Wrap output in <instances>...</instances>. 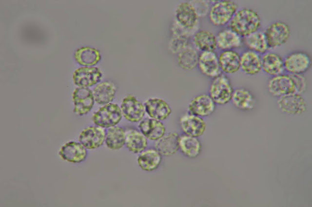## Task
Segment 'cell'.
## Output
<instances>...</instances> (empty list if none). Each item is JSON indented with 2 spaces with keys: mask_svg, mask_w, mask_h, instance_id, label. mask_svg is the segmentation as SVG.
<instances>
[{
  "mask_svg": "<svg viewBox=\"0 0 312 207\" xmlns=\"http://www.w3.org/2000/svg\"><path fill=\"white\" fill-rule=\"evenodd\" d=\"M261 19L254 9L244 8L237 10L228 24L229 28L242 37L259 30Z\"/></svg>",
  "mask_w": 312,
  "mask_h": 207,
  "instance_id": "6da1fadb",
  "label": "cell"
},
{
  "mask_svg": "<svg viewBox=\"0 0 312 207\" xmlns=\"http://www.w3.org/2000/svg\"><path fill=\"white\" fill-rule=\"evenodd\" d=\"M238 10L237 4L232 0H221L214 3L209 11L211 22L217 27L228 24Z\"/></svg>",
  "mask_w": 312,
  "mask_h": 207,
  "instance_id": "7a4b0ae2",
  "label": "cell"
},
{
  "mask_svg": "<svg viewBox=\"0 0 312 207\" xmlns=\"http://www.w3.org/2000/svg\"><path fill=\"white\" fill-rule=\"evenodd\" d=\"M234 90L229 78L221 73L213 78L210 86L209 95L215 104L224 105L231 101Z\"/></svg>",
  "mask_w": 312,
  "mask_h": 207,
  "instance_id": "3957f363",
  "label": "cell"
},
{
  "mask_svg": "<svg viewBox=\"0 0 312 207\" xmlns=\"http://www.w3.org/2000/svg\"><path fill=\"white\" fill-rule=\"evenodd\" d=\"M269 49L286 44L291 36V28L286 22L277 20L269 24L264 31Z\"/></svg>",
  "mask_w": 312,
  "mask_h": 207,
  "instance_id": "277c9868",
  "label": "cell"
},
{
  "mask_svg": "<svg viewBox=\"0 0 312 207\" xmlns=\"http://www.w3.org/2000/svg\"><path fill=\"white\" fill-rule=\"evenodd\" d=\"M267 88L272 96L278 98L287 95L297 93L293 78L292 74L288 73L271 77L267 82Z\"/></svg>",
  "mask_w": 312,
  "mask_h": 207,
  "instance_id": "5b68a950",
  "label": "cell"
},
{
  "mask_svg": "<svg viewBox=\"0 0 312 207\" xmlns=\"http://www.w3.org/2000/svg\"><path fill=\"white\" fill-rule=\"evenodd\" d=\"M122 115L121 108L117 104L109 103L96 112L92 119L97 126L109 128L115 126L121 121Z\"/></svg>",
  "mask_w": 312,
  "mask_h": 207,
  "instance_id": "8992f818",
  "label": "cell"
},
{
  "mask_svg": "<svg viewBox=\"0 0 312 207\" xmlns=\"http://www.w3.org/2000/svg\"><path fill=\"white\" fill-rule=\"evenodd\" d=\"M283 60L285 71L291 74L303 75L312 65L310 56L303 51L292 52L288 54Z\"/></svg>",
  "mask_w": 312,
  "mask_h": 207,
  "instance_id": "52a82bcc",
  "label": "cell"
},
{
  "mask_svg": "<svg viewBox=\"0 0 312 207\" xmlns=\"http://www.w3.org/2000/svg\"><path fill=\"white\" fill-rule=\"evenodd\" d=\"M278 108L282 112L288 115L298 116L304 113L307 104L301 94L297 93L287 95L278 98L277 101Z\"/></svg>",
  "mask_w": 312,
  "mask_h": 207,
  "instance_id": "ba28073f",
  "label": "cell"
},
{
  "mask_svg": "<svg viewBox=\"0 0 312 207\" xmlns=\"http://www.w3.org/2000/svg\"><path fill=\"white\" fill-rule=\"evenodd\" d=\"M176 20L181 27L193 30L198 22V14L195 7L191 3L183 2L179 4L175 13Z\"/></svg>",
  "mask_w": 312,
  "mask_h": 207,
  "instance_id": "9c48e42d",
  "label": "cell"
},
{
  "mask_svg": "<svg viewBox=\"0 0 312 207\" xmlns=\"http://www.w3.org/2000/svg\"><path fill=\"white\" fill-rule=\"evenodd\" d=\"M72 97L74 104L73 111L79 116L87 114L94 104L93 92L88 87H79L76 88Z\"/></svg>",
  "mask_w": 312,
  "mask_h": 207,
  "instance_id": "30bf717a",
  "label": "cell"
},
{
  "mask_svg": "<svg viewBox=\"0 0 312 207\" xmlns=\"http://www.w3.org/2000/svg\"><path fill=\"white\" fill-rule=\"evenodd\" d=\"M102 78L100 69L95 67H82L74 72L73 80L79 87H88L99 83Z\"/></svg>",
  "mask_w": 312,
  "mask_h": 207,
  "instance_id": "8fae6325",
  "label": "cell"
},
{
  "mask_svg": "<svg viewBox=\"0 0 312 207\" xmlns=\"http://www.w3.org/2000/svg\"><path fill=\"white\" fill-rule=\"evenodd\" d=\"M121 110L127 120L134 122L141 121L146 112L144 105L133 95H128L123 99Z\"/></svg>",
  "mask_w": 312,
  "mask_h": 207,
  "instance_id": "7c38bea8",
  "label": "cell"
},
{
  "mask_svg": "<svg viewBox=\"0 0 312 207\" xmlns=\"http://www.w3.org/2000/svg\"><path fill=\"white\" fill-rule=\"evenodd\" d=\"M106 135L104 128L92 126L82 130L78 140L86 149H94L102 145L105 140Z\"/></svg>",
  "mask_w": 312,
  "mask_h": 207,
  "instance_id": "4fadbf2b",
  "label": "cell"
},
{
  "mask_svg": "<svg viewBox=\"0 0 312 207\" xmlns=\"http://www.w3.org/2000/svg\"><path fill=\"white\" fill-rule=\"evenodd\" d=\"M197 66L200 72L210 78H214L222 73L218 55L214 51L202 52L199 55Z\"/></svg>",
  "mask_w": 312,
  "mask_h": 207,
  "instance_id": "5bb4252c",
  "label": "cell"
},
{
  "mask_svg": "<svg viewBox=\"0 0 312 207\" xmlns=\"http://www.w3.org/2000/svg\"><path fill=\"white\" fill-rule=\"evenodd\" d=\"M215 104L209 94H202L194 97L190 102L188 108L191 114L205 117L214 111Z\"/></svg>",
  "mask_w": 312,
  "mask_h": 207,
  "instance_id": "9a60e30c",
  "label": "cell"
},
{
  "mask_svg": "<svg viewBox=\"0 0 312 207\" xmlns=\"http://www.w3.org/2000/svg\"><path fill=\"white\" fill-rule=\"evenodd\" d=\"M180 124L186 135L196 138L203 135L206 129V122L202 118L192 114L182 116Z\"/></svg>",
  "mask_w": 312,
  "mask_h": 207,
  "instance_id": "2e32d148",
  "label": "cell"
},
{
  "mask_svg": "<svg viewBox=\"0 0 312 207\" xmlns=\"http://www.w3.org/2000/svg\"><path fill=\"white\" fill-rule=\"evenodd\" d=\"M59 155L64 160L78 163L86 159L87 152L86 148L80 142L72 141L66 143L61 147Z\"/></svg>",
  "mask_w": 312,
  "mask_h": 207,
  "instance_id": "e0dca14e",
  "label": "cell"
},
{
  "mask_svg": "<svg viewBox=\"0 0 312 207\" xmlns=\"http://www.w3.org/2000/svg\"><path fill=\"white\" fill-rule=\"evenodd\" d=\"M262 70L273 77L284 73V60L278 53L267 52L261 55Z\"/></svg>",
  "mask_w": 312,
  "mask_h": 207,
  "instance_id": "ac0fdd59",
  "label": "cell"
},
{
  "mask_svg": "<svg viewBox=\"0 0 312 207\" xmlns=\"http://www.w3.org/2000/svg\"><path fill=\"white\" fill-rule=\"evenodd\" d=\"M144 105L148 115L151 118L160 121L166 119L172 113L169 105L160 98H150L145 102Z\"/></svg>",
  "mask_w": 312,
  "mask_h": 207,
  "instance_id": "d6986e66",
  "label": "cell"
},
{
  "mask_svg": "<svg viewBox=\"0 0 312 207\" xmlns=\"http://www.w3.org/2000/svg\"><path fill=\"white\" fill-rule=\"evenodd\" d=\"M240 69L248 75H255L262 70L261 55L250 50L240 55Z\"/></svg>",
  "mask_w": 312,
  "mask_h": 207,
  "instance_id": "ffe728a7",
  "label": "cell"
},
{
  "mask_svg": "<svg viewBox=\"0 0 312 207\" xmlns=\"http://www.w3.org/2000/svg\"><path fill=\"white\" fill-rule=\"evenodd\" d=\"M221 72L232 74L240 69V55L234 50L222 51L218 56Z\"/></svg>",
  "mask_w": 312,
  "mask_h": 207,
  "instance_id": "44dd1931",
  "label": "cell"
},
{
  "mask_svg": "<svg viewBox=\"0 0 312 207\" xmlns=\"http://www.w3.org/2000/svg\"><path fill=\"white\" fill-rule=\"evenodd\" d=\"M140 132L148 139L157 140L164 136L165 127L161 121L153 119L145 118L139 124Z\"/></svg>",
  "mask_w": 312,
  "mask_h": 207,
  "instance_id": "7402d4cb",
  "label": "cell"
},
{
  "mask_svg": "<svg viewBox=\"0 0 312 207\" xmlns=\"http://www.w3.org/2000/svg\"><path fill=\"white\" fill-rule=\"evenodd\" d=\"M216 39L217 48L222 51L239 48L242 43V37L229 28L220 31Z\"/></svg>",
  "mask_w": 312,
  "mask_h": 207,
  "instance_id": "603a6c76",
  "label": "cell"
},
{
  "mask_svg": "<svg viewBox=\"0 0 312 207\" xmlns=\"http://www.w3.org/2000/svg\"><path fill=\"white\" fill-rule=\"evenodd\" d=\"M231 101L236 108L242 111L253 109L255 103V98L252 92L243 87L234 90Z\"/></svg>",
  "mask_w": 312,
  "mask_h": 207,
  "instance_id": "cb8c5ba5",
  "label": "cell"
},
{
  "mask_svg": "<svg viewBox=\"0 0 312 207\" xmlns=\"http://www.w3.org/2000/svg\"><path fill=\"white\" fill-rule=\"evenodd\" d=\"M180 136L177 133H171L157 140L156 149L164 156L175 154L179 149Z\"/></svg>",
  "mask_w": 312,
  "mask_h": 207,
  "instance_id": "d4e9b609",
  "label": "cell"
},
{
  "mask_svg": "<svg viewBox=\"0 0 312 207\" xmlns=\"http://www.w3.org/2000/svg\"><path fill=\"white\" fill-rule=\"evenodd\" d=\"M76 62L84 67H93L97 65L101 59V54L97 49L83 47L78 49L74 54Z\"/></svg>",
  "mask_w": 312,
  "mask_h": 207,
  "instance_id": "484cf974",
  "label": "cell"
},
{
  "mask_svg": "<svg viewBox=\"0 0 312 207\" xmlns=\"http://www.w3.org/2000/svg\"><path fill=\"white\" fill-rule=\"evenodd\" d=\"M193 42L195 47L202 52L214 51L217 48L216 35L208 30H200L195 33Z\"/></svg>",
  "mask_w": 312,
  "mask_h": 207,
  "instance_id": "4316f807",
  "label": "cell"
},
{
  "mask_svg": "<svg viewBox=\"0 0 312 207\" xmlns=\"http://www.w3.org/2000/svg\"><path fill=\"white\" fill-rule=\"evenodd\" d=\"M116 93L115 85L109 81L101 82L96 86L93 90L95 101L99 104H106L112 102Z\"/></svg>",
  "mask_w": 312,
  "mask_h": 207,
  "instance_id": "83f0119b",
  "label": "cell"
},
{
  "mask_svg": "<svg viewBox=\"0 0 312 207\" xmlns=\"http://www.w3.org/2000/svg\"><path fill=\"white\" fill-rule=\"evenodd\" d=\"M161 161V155L156 149H150L141 152L137 163L141 169L145 171H153L158 168Z\"/></svg>",
  "mask_w": 312,
  "mask_h": 207,
  "instance_id": "f1b7e54d",
  "label": "cell"
},
{
  "mask_svg": "<svg viewBox=\"0 0 312 207\" xmlns=\"http://www.w3.org/2000/svg\"><path fill=\"white\" fill-rule=\"evenodd\" d=\"M245 45L251 51L261 55L268 51L269 47L263 31H257L244 37Z\"/></svg>",
  "mask_w": 312,
  "mask_h": 207,
  "instance_id": "f546056e",
  "label": "cell"
},
{
  "mask_svg": "<svg viewBox=\"0 0 312 207\" xmlns=\"http://www.w3.org/2000/svg\"><path fill=\"white\" fill-rule=\"evenodd\" d=\"M125 144L128 150L134 153H141L147 148V138L136 129H129L126 133Z\"/></svg>",
  "mask_w": 312,
  "mask_h": 207,
  "instance_id": "4dcf8cb0",
  "label": "cell"
},
{
  "mask_svg": "<svg viewBox=\"0 0 312 207\" xmlns=\"http://www.w3.org/2000/svg\"><path fill=\"white\" fill-rule=\"evenodd\" d=\"M201 148V142L197 138L186 135L180 136L179 148L185 156L190 158L197 157Z\"/></svg>",
  "mask_w": 312,
  "mask_h": 207,
  "instance_id": "1f68e13d",
  "label": "cell"
},
{
  "mask_svg": "<svg viewBox=\"0 0 312 207\" xmlns=\"http://www.w3.org/2000/svg\"><path fill=\"white\" fill-rule=\"evenodd\" d=\"M126 133L119 126L110 128L106 133L105 143L108 148L112 150H118L125 144Z\"/></svg>",
  "mask_w": 312,
  "mask_h": 207,
  "instance_id": "d6a6232c",
  "label": "cell"
},
{
  "mask_svg": "<svg viewBox=\"0 0 312 207\" xmlns=\"http://www.w3.org/2000/svg\"><path fill=\"white\" fill-rule=\"evenodd\" d=\"M198 57L195 49L187 46L178 53V63L183 69L193 70L197 66Z\"/></svg>",
  "mask_w": 312,
  "mask_h": 207,
  "instance_id": "836d02e7",
  "label": "cell"
},
{
  "mask_svg": "<svg viewBox=\"0 0 312 207\" xmlns=\"http://www.w3.org/2000/svg\"><path fill=\"white\" fill-rule=\"evenodd\" d=\"M171 50L173 52H179L187 45V40L185 35L179 34L174 38L171 43Z\"/></svg>",
  "mask_w": 312,
  "mask_h": 207,
  "instance_id": "e575fe53",
  "label": "cell"
},
{
  "mask_svg": "<svg viewBox=\"0 0 312 207\" xmlns=\"http://www.w3.org/2000/svg\"><path fill=\"white\" fill-rule=\"evenodd\" d=\"M292 75L295 84L297 93L302 94L307 89V83L305 77L301 74H292Z\"/></svg>",
  "mask_w": 312,
  "mask_h": 207,
  "instance_id": "d590c367",
  "label": "cell"
}]
</instances>
